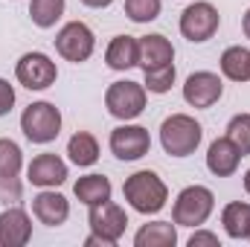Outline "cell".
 Segmentation results:
<instances>
[{"instance_id":"13","label":"cell","mask_w":250,"mask_h":247,"mask_svg":"<svg viewBox=\"0 0 250 247\" xmlns=\"http://www.w3.org/2000/svg\"><path fill=\"white\" fill-rule=\"evenodd\" d=\"M242 157H245V154L236 148V143H233L230 137H218V140H212L209 148H207V169H209L215 178H230V175H236Z\"/></svg>"},{"instance_id":"9","label":"cell","mask_w":250,"mask_h":247,"mask_svg":"<svg viewBox=\"0 0 250 247\" xmlns=\"http://www.w3.org/2000/svg\"><path fill=\"white\" fill-rule=\"evenodd\" d=\"M87 221H90V233H96V236L105 239L108 245H117L120 236L125 233V227H128L125 209L120 206V204H114V201H105V204L90 206Z\"/></svg>"},{"instance_id":"23","label":"cell","mask_w":250,"mask_h":247,"mask_svg":"<svg viewBox=\"0 0 250 247\" xmlns=\"http://www.w3.org/2000/svg\"><path fill=\"white\" fill-rule=\"evenodd\" d=\"M21 166H23L21 145L9 137H0V184H15V178L21 175Z\"/></svg>"},{"instance_id":"30","label":"cell","mask_w":250,"mask_h":247,"mask_svg":"<svg viewBox=\"0 0 250 247\" xmlns=\"http://www.w3.org/2000/svg\"><path fill=\"white\" fill-rule=\"evenodd\" d=\"M84 247H114V245H108L105 239H99L96 233H90V236L84 239Z\"/></svg>"},{"instance_id":"18","label":"cell","mask_w":250,"mask_h":247,"mask_svg":"<svg viewBox=\"0 0 250 247\" xmlns=\"http://www.w3.org/2000/svg\"><path fill=\"white\" fill-rule=\"evenodd\" d=\"M178 245V230L172 221H151L143 224L134 236V247H175Z\"/></svg>"},{"instance_id":"27","label":"cell","mask_w":250,"mask_h":247,"mask_svg":"<svg viewBox=\"0 0 250 247\" xmlns=\"http://www.w3.org/2000/svg\"><path fill=\"white\" fill-rule=\"evenodd\" d=\"M125 15L134 23H148L160 15V0H125Z\"/></svg>"},{"instance_id":"1","label":"cell","mask_w":250,"mask_h":247,"mask_svg":"<svg viewBox=\"0 0 250 247\" xmlns=\"http://www.w3.org/2000/svg\"><path fill=\"white\" fill-rule=\"evenodd\" d=\"M123 195H125V201H128V206H131L134 212H140V215H154V212H160V209L166 206V201H169L166 184L160 181L157 172H148V169L134 172L131 178H125Z\"/></svg>"},{"instance_id":"8","label":"cell","mask_w":250,"mask_h":247,"mask_svg":"<svg viewBox=\"0 0 250 247\" xmlns=\"http://www.w3.org/2000/svg\"><path fill=\"white\" fill-rule=\"evenodd\" d=\"M15 79L26 90H47L50 84H56L59 70H56V62L47 53H26L15 64Z\"/></svg>"},{"instance_id":"17","label":"cell","mask_w":250,"mask_h":247,"mask_svg":"<svg viewBox=\"0 0 250 247\" xmlns=\"http://www.w3.org/2000/svg\"><path fill=\"white\" fill-rule=\"evenodd\" d=\"M105 62H108L111 70H120V73L137 67V62H140V41L134 35H117V38H111V44L105 50Z\"/></svg>"},{"instance_id":"22","label":"cell","mask_w":250,"mask_h":247,"mask_svg":"<svg viewBox=\"0 0 250 247\" xmlns=\"http://www.w3.org/2000/svg\"><path fill=\"white\" fill-rule=\"evenodd\" d=\"M67 154L76 166H93L99 160V143L90 131H76L67 143Z\"/></svg>"},{"instance_id":"19","label":"cell","mask_w":250,"mask_h":247,"mask_svg":"<svg viewBox=\"0 0 250 247\" xmlns=\"http://www.w3.org/2000/svg\"><path fill=\"white\" fill-rule=\"evenodd\" d=\"M111 192H114V186H111V181L105 175H84V178H79L76 186H73V195L82 204H87V206H96V204L111 201Z\"/></svg>"},{"instance_id":"15","label":"cell","mask_w":250,"mask_h":247,"mask_svg":"<svg viewBox=\"0 0 250 247\" xmlns=\"http://www.w3.org/2000/svg\"><path fill=\"white\" fill-rule=\"evenodd\" d=\"M32 239V221L23 209L12 206L0 212V247H23Z\"/></svg>"},{"instance_id":"4","label":"cell","mask_w":250,"mask_h":247,"mask_svg":"<svg viewBox=\"0 0 250 247\" xmlns=\"http://www.w3.org/2000/svg\"><path fill=\"white\" fill-rule=\"evenodd\" d=\"M21 131L29 143L47 145L59 137L62 131V114L53 102H32L23 114H21Z\"/></svg>"},{"instance_id":"29","label":"cell","mask_w":250,"mask_h":247,"mask_svg":"<svg viewBox=\"0 0 250 247\" xmlns=\"http://www.w3.org/2000/svg\"><path fill=\"white\" fill-rule=\"evenodd\" d=\"M218 247V236L215 233H207V230H198L189 236V247Z\"/></svg>"},{"instance_id":"5","label":"cell","mask_w":250,"mask_h":247,"mask_svg":"<svg viewBox=\"0 0 250 247\" xmlns=\"http://www.w3.org/2000/svg\"><path fill=\"white\" fill-rule=\"evenodd\" d=\"M146 87L143 84H137V82H114L108 90H105V108H108V114L111 117H117V120H137L143 111H146Z\"/></svg>"},{"instance_id":"24","label":"cell","mask_w":250,"mask_h":247,"mask_svg":"<svg viewBox=\"0 0 250 247\" xmlns=\"http://www.w3.org/2000/svg\"><path fill=\"white\" fill-rule=\"evenodd\" d=\"M64 15V0H32L29 3V18L35 26L50 29L56 26V21Z\"/></svg>"},{"instance_id":"6","label":"cell","mask_w":250,"mask_h":247,"mask_svg":"<svg viewBox=\"0 0 250 247\" xmlns=\"http://www.w3.org/2000/svg\"><path fill=\"white\" fill-rule=\"evenodd\" d=\"M218 26H221V15L207 0H198V3H192V6H187L181 12V35L187 41H192V44L209 41L218 32Z\"/></svg>"},{"instance_id":"7","label":"cell","mask_w":250,"mask_h":247,"mask_svg":"<svg viewBox=\"0 0 250 247\" xmlns=\"http://www.w3.org/2000/svg\"><path fill=\"white\" fill-rule=\"evenodd\" d=\"M56 50H59L62 59H67V62H73V64L87 62L93 56V50H96L93 29L87 23H82V21L64 23L62 29H59V35H56Z\"/></svg>"},{"instance_id":"12","label":"cell","mask_w":250,"mask_h":247,"mask_svg":"<svg viewBox=\"0 0 250 247\" xmlns=\"http://www.w3.org/2000/svg\"><path fill=\"white\" fill-rule=\"evenodd\" d=\"M26 181L38 189H56L67 181V163L59 154H38L26 169Z\"/></svg>"},{"instance_id":"11","label":"cell","mask_w":250,"mask_h":247,"mask_svg":"<svg viewBox=\"0 0 250 247\" xmlns=\"http://www.w3.org/2000/svg\"><path fill=\"white\" fill-rule=\"evenodd\" d=\"M224 93V82L218 79V73L209 70H198L192 73L184 84V99L192 108H212Z\"/></svg>"},{"instance_id":"2","label":"cell","mask_w":250,"mask_h":247,"mask_svg":"<svg viewBox=\"0 0 250 247\" xmlns=\"http://www.w3.org/2000/svg\"><path fill=\"white\" fill-rule=\"evenodd\" d=\"M201 137H204L201 123L195 117H189V114H172L160 125V145L172 157L195 154V148L201 145Z\"/></svg>"},{"instance_id":"3","label":"cell","mask_w":250,"mask_h":247,"mask_svg":"<svg viewBox=\"0 0 250 247\" xmlns=\"http://www.w3.org/2000/svg\"><path fill=\"white\" fill-rule=\"evenodd\" d=\"M215 209V195L207 186H187L178 192L172 206V221L178 227H201Z\"/></svg>"},{"instance_id":"31","label":"cell","mask_w":250,"mask_h":247,"mask_svg":"<svg viewBox=\"0 0 250 247\" xmlns=\"http://www.w3.org/2000/svg\"><path fill=\"white\" fill-rule=\"evenodd\" d=\"M79 3H84L87 9H108L114 0H79Z\"/></svg>"},{"instance_id":"20","label":"cell","mask_w":250,"mask_h":247,"mask_svg":"<svg viewBox=\"0 0 250 247\" xmlns=\"http://www.w3.org/2000/svg\"><path fill=\"white\" fill-rule=\"evenodd\" d=\"M221 224L230 239H248L250 236V204L233 201L221 209Z\"/></svg>"},{"instance_id":"33","label":"cell","mask_w":250,"mask_h":247,"mask_svg":"<svg viewBox=\"0 0 250 247\" xmlns=\"http://www.w3.org/2000/svg\"><path fill=\"white\" fill-rule=\"evenodd\" d=\"M245 192H248V195H250V169H248V172H245Z\"/></svg>"},{"instance_id":"25","label":"cell","mask_w":250,"mask_h":247,"mask_svg":"<svg viewBox=\"0 0 250 247\" xmlns=\"http://www.w3.org/2000/svg\"><path fill=\"white\" fill-rule=\"evenodd\" d=\"M175 64H166V67H157V70H146V90L148 93H169L172 84H175Z\"/></svg>"},{"instance_id":"32","label":"cell","mask_w":250,"mask_h":247,"mask_svg":"<svg viewBox=\"0 0 250 247\" xmlns=\"http://www.w3.org/2000/svg\"><path fill=\"white\" fill-rule=\"evenodd\" d=\"M242 32H245V35L250 38V9L245 12V18H242Z\"/></svg>"},{"instance_id":"10","label":"cell","mask_w":250,"mask_h":247,"mask_svg":"<svg viewBox=\"0 0 250 247\" xmlns=\"http://www.w3.org/2000/svg\"><path fill=\"white\" fill-rule=\"evenodd\" d=\"M151 148V137L143 125H120L111 131V151L117 160H140Z\"/></svg>"},{"instance_id":"16","label":"cell","mask_w":250,"mask_h":247,"mask_svg":"<svg viewBox=\"0 0 250 247\" xmlns=\"http://www.w3.org/2000/svg\"><path fill=\"white\" fill-rule=\"evenodd\" d=\"M175 62V47L169 38L163 35H146L140 38V67L143 73L146 70H157V67H166V64Z\"/></svg>"},{"instance_id":"34","label":"cell","mask_w":250,"mask_h":247,"mask_svg":"<svg viewBox=\"0 0 250 247\" xmlns=\"http://www.w3.org/2000/svg\"><path fill=\"white\" fill-rule=\"evenodd\" d=\"M248 239H250V236H248Z\"/></svg>"},{"instance_id":"14","label":"cell","mask_w":250,"mask_h":247,"mask_svg":"<svg viewBox=\"0 0 250 247\" xmlns=\"http://www.w3.org/2000/svg\"><path fill=\"white\" fill-rule=\"evenodd\" d=\"M32 215L47 227H59L70 218V201L56 189H44L32 198Z\"/></svg>"},{"instance_id":"26","label":"cell","mask_w":250,"mask_h":247,"mask_svg":"<svg viewBox=\"0 0 250 247\" xmlns=\"http://www.w3.org/2000/svg\"><path fill=\"white\" fill-rule=\"evenodd\" d=\"M227 137L236 143L242 154H250V114H236L227 123Z\"/></svg>"},{"instance_id":"21","label":"cell","mask_w":250,"mask_h":247,"mask_svg":"<svg viewBox=\"0 0 250 247\" xmlns=\"http://www.w3.org/2000/svg\"><path fill=\"white\" fill-rule=\"evenodd\" d=\"M221 73L230 82H250V50H245L242 44L227 47L221 53Z\"/></svg>"},{"instance_id":"28","label":"cell","mask_w":250,"mask_h":247,"mask_svg":"<svg viewBox=\"0 0 250 247\" xmlns=\"http://www.w3.org/2000/svg\"><path fill=\"white\" fill-rule=\"evenodd\" d=\"M12 105H15V87L6 79H0V117H6L12 111Z\"/></svg>"}]
</instances>
